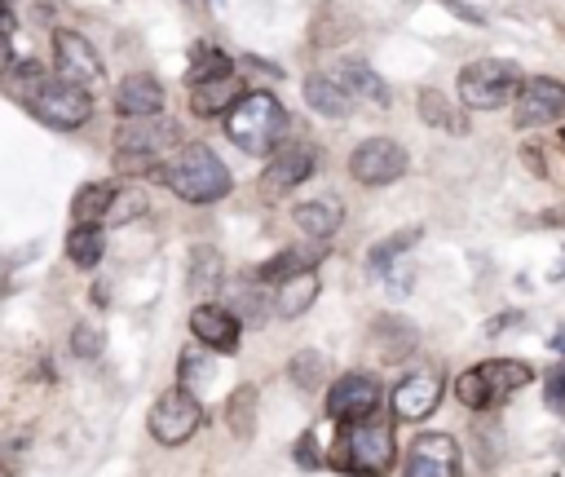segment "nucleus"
<instances>
[{"label":"nucleus","mask_w":565,"mask_h":477,"mask_svg":"<svg viewBox=\"0 0 565 477\" xmlns=\"http://www.w3.org/2000/svg\"><path fill=\"white\" fill-rule=\"evenodd\" d=\"M282 132H287V110H282V102L274 97V93H243L234 106H230V115H225V137L243 150V155H265V150H274L278 141H282Z\"/></svg>","instance_id":"obj_1"},{"label":"nucleus","mask_w":565,"mask_h":477,"mask_svg":"<svg viewBox=\"0 0 565 477\" xmlns=\"http://www.w3.org/2000/svg\"><path fill=\"white\" fill-rule=\"evenodd\" d=\"M163 181L172 186V194H181L185 203H216L221 194H230L234 177L230 168L216 159V150H207L203 141L194 146H181L163 168Z\"/></svg>","instance_id":"obj_2"},{"label":"nucleus","mask_w":565,"mask_h":477,"mask_svg":"<svg viewBox=\"0 0 565 477\" xmlns=\"http://www.w3.org/2000/svg\"><path fill=\"white\" fill-rule=\"evenodd\" d=\"M177 146V124L159 115L146 119H119L115 128V168L119 172H154L163 168L168 150Z\"/></svg>","instance_id":"obj_3"},{"label":"nucleus","mask_w":565,"mask_h":477,"mask_svg":"<svg viewBox=\"0 0 565 477\" xmlns=\"http://www.w3.org/2000/svg\"><path fill=\"white\" fill-rule=\"evenodd\" d=\"M397 459V446H393V433L375 420H358V424H344L335 446H331V464L340 473H353V477H384Z\"/></svg>","instance_id":"obj_4"},{"label":"nucleus","mask_w":565,"mask_h":477,"mask_svg":"<svg viewBox=\"0 0 565 477\" xmlns=\"http://www.w3.org/2000/svg\"><path fill=\"white\" fill-rule=\"evenodd\" d=\"M525 75L516 62H503V57H477L459 71V102L468 110H499V106H512L516 93H521Z\"/></svg>","instance_id":"obj_5"},{"label":"nucleus","mask_w":565,"mask_h":477,"mask_svg":"<svg viewBox=\"0 0 565 477\" xmlns=\"http://www.w3.org/2000/svg\"><path fill=\"white\" fill-rule=\"evenodd\" d=\"M530 380H534V371H530L525 362H516V358H490V362H477L472 371H463V375L455 380V393H459L463 406L486 411V406L508 402V398H512L521 384H530Z\"/></svg>","instance_id":"obj_6"},{"label":"nucleus","mask_w":565,"mask_h":477,"mask_svg":"<svg viewBox=\"0 0 565 477\" xmlns=\"http://www.w3.org/2000/svg\"><path fill=\"white\" fill-rule=\"evenodd\" d=\"M26 106H31V115H35L40 124H49V128H57V132H71V128L88 124V115H93V93L57 75V80H40V84L26 93Z\"/></svg>","instance_id":"obj_7"},{"label":"nucleus","mask_w":565,"mask_h":477,"mask_svg":"<svg viewBox=\"0 0 565 477\" xmlns=\"http://www.w3.org/2000/svg\"><path fill=\"white\" fill-rule=\"evenodd\" d=\"M203 428V406H199V398L190 393V389H168V393H159V402L150 406V437L154 442H163V446H181V442H190L194 433Z\"/></svg>","instance_id":"obj_8"},{"label":"nucleus","mask_w":565,"mask_h":477,"mask_svg":"<svg viewBox=\"0 0 565 477\" xmlns=\"http://www.w3.org/2000/svg\"><path fill=\"white\" fill-rule=\"evenodd\" d=\"M380 380L366 375V371H349L340 375L331 389H327V415L335 424H358V420H371L375 406H380Z\"/></svg>","instance_id":"obj_9"},{"label":"nucleus","mask_w":565,"mask_h":477,"mask_svg":"<svg viewBox=\"0 0 565 477\" xmlns=\"http://www.w3.org/2000/svg\"><path fill=\"white\" fill-rule=\"evenodd\" d=\"M349 172L362 186H388L406 172V150L393 137H366L353 155H349Z\"/></svg>","instance_id":"obj_10"},{"label":"nucleus","mask_w":565,"mask_h":477,"mask_svg":"<svg viewBox=\"0 0 565 477\" xmlns=\"http://www.w3.org/2000/svg\"><path fill=\"white\" fill-rule=\"evenodd\" d=\"M313 168H318L313 146H305V141L274 146L269 159H265V172H260V190H265L269 199H278V194H287V190H296L300 181H309Z\"/></svg>","instance_id":"obj_11"},{"label":"nucleus","mask_w":565,"mask_h":477,"mask_svg":"<svg viewBox=\"0 0 565 477\" xmlns=\"http://www.w3.org/2000/svg\"><path fill=\"white\" fill-rule=\"evenodd\" d=\"M53 62H57L62 80H71V84H79L88 93L102 84V57L79 31H53Z\"/></svg>","instance_id":"obj_12"},{"label":"nucleus","mask_w":565,"mask_h":477,"mask_svg":"<svg viewBox=\"0 0 565 477\" xmlns=\"http://www.w3.org/2000/svg\"><path fill=\"white\" fill-rule=\"evenodd\" d=\"M565 115V84L552 80V75H534L521 84L516 102H512V119L521 128H534V124H552Z\"/></svg>","instance_id":"obj_13"},{"label":"nucleus","mask_w":565,"mask_h":477,"mask_svg":"<svg viewBox=\"0 0 565 477\" xmlns=\"http://www.w3.org/2000/svg\"><path fill=\"white\" fill-rule=\"evenodd\" d=\"M406 477H459V446L450 433H419L406 451Z\"/></svg>","instance_id":"obj_14"},{"label":"nucleus","mask_w":565,"mask_h":477,"mask_svg":"<svg viewBox=\"0 0 565 477\" xmlns=\"http://www.w3.org/2000/svg\"><path fill=\"white\" fill-rule=\"evenodd\" d=\"M388 402H393V415L406 420V424L428 420L437 411V402H441V375L437 371H406Z\"/></svg>","instance_id":"obj_15"},{"label":"nucleus","mask_w":565,"mask_h":477,"mask_svg":"<svg viewBox=\"0 0 565 477\" xmlns=\"http://www.w3.org/2000/svg\"><path fill=\"white\" fill-rule=\"evenodd\" d=\"M243 93H247V88H243V80H238L234 71H225V75H212V80L190 84V110H194L199 119L230 115V106H234Z\"/></svg>","instance_id":"obj_16"},{"label":"nucleus","mask_w":565,"mask_h":477,"mask_svg":"<svg viewBox=\"0 0 565 477\" xmlns=\"http://www.w3.org/2000/svg\"><path fill=\"white\" fill-rule=\"evenodd\" d=\"M190 331H194L199 344H207L216 353H234L238 349V318L230 309H221V305H199L190 314Z\"/></svg>","instance_id":"obj_17"},{"label":"nucleus","mask_w":565,"mask_h":477,"mask_svg":"<svg viewBox=\"0 0 565 477\" xmlns=\"http://www.w3.org/2000/svg\"><path fill=\"white\" fill-rule=\"evenodd\" d=\"M115 110L124 119H146V115H159L163 110V88L159 80L150 75H124L115 84Z\"/></svg>","instance_id":"obj_18"},{"label":"nucleus","mask_w":565,"mask_h":477,"mask_svg":"<svg viewBox=\"0 0 565 477\" xmlns=\"http://www.w3.org/2000/svg\"><path fill=\"white\" fill-rule=\"evenodd\" d=\"M415 344H419L415 322H406V318H397V314H380V318L371 322V349H375L384 362H406V353H415Z\"/></svg>","instance_id":"obj_19"},{"label":"nucleus","mask_w":565,"mask_h":477,"mask_svg":"<svg viewBox=\"0 0 565 477\" xmlns=\"http://www.w3.org/2000/svg\"><path fill=\"white\" fill-rule=\"evenodd\" d=\"M305 102H309L318 115H327V119H344V115L353 110V93H349L335 75H309V80H305Z\"/></svg>","instance_id":"obj_20"},{"label":"nucleus","mask_w":565,"mask_h":477,"mask_svg":"<svg viewBox=\"0 0 565 477\" xmlns=\"http://www.w3.org/2000/svg\"><path fill=\"white\" fill-rule=\"evenodd\" d=\"M349 93H353V102L362 97V102H375V106H388V88H384V80L366 66V62H358V57H344V62H335V71H331Z\"/></svg>","instance_id":"obj_21"},{"label":"nucleus","mask_w":565,"mask_h":477,"mask_svg":"<svg viewBox=\"0 0 565 477\" xmlns=\"http://www.w3.org/2000/svg\"><path fill=\"white\" fill-rule=\"evenodd\" d=\"M340 216H344V208H340L335 199H305V203H296V212H291V221L300 225V234H309V239H318V243L340 230Z\"/></svg>","instance_id":"obj_22"},{"label":"nucleus","mask_w":565,"mask_h":477,"mask_svg":"<svg viewBox=\"0 0 565 477\" xmlns=\"http://www.w3.org/2000/svg\"><path fill=\"white\" fill-rule=\"evenodd\" d=\"M318 296V274L313 269H300V274H287L274 292V314L278 318H300Z\"/></svg>","instance_id":"obj_23"},{"label":"nucleus","mask_w":565,"mask_h":477,"mask_svg":"<svg viewBox=\"0 0 565 477\" xmlns=\"http://www.w3.org/2000/svg\"><path fill=\"white\" fill-rule=\"evenodd\" d=\"M110 203H115V186L110 181H93L71 199V221L75 225H97V221H106Z\"/></svg>","instance_id":"obj_24"},{"label":"nucleus","mask_w":565,"mask_h":477,"mask_svg":"<svg viewBox=\"0 0 565 477\" xmlns=\"http://www.w3.org/2000/svg\"><path fill=\"white\" fill-rule=\"evenodd\" d=\"M221 278H225V261H221V252L207 247V243H199V247L190 252V292L212 296V292H221Z\"/></svg>","instance_id":"obj_25"},{"label":"nucleus","mask_w":565,"mask_h":477,"mask_svg":"<svg viewBox=\"0 0 565 477\" xmlns=\"http://www.w3.org/2000/svg\"><path fill=\"white\" fill-rule=\"evenodd\" d=\"M419 239V230H397V234H388V239H380L371 252H366V274H375V278H384L406 252H411V243Z\"/></svg>","instance_id":"obj_26"},{"label":"nucleus","mask_w":565,"mask_h":477,"mask_svg":"<svg viewBox=\"0 0 565 477\" xmlns=\"http://www.w3.org/2000/svg\"><path fill=\"white\" fill-rule=\"evenodd\" d=\"M256 406H260V398H256L252 384H238V389L230 393V402H225V424H230L234 437L247 442V437L256 433Z\"/></svg>","instance_id":"obj_27"},{"label":"nucleus","mask_w":565,"mask_h":477,"mask_svg":"<svg viewBox=\"0 0 565 477\" xmlns=\"http://www.w3.org/2000/svg\"><path fill=\"white\" fill-rule=\"evenodd\" d=\"M102 252H106L102 225H75V230L66 234V256H71L79 269H93V265L102 261Z\"/></svg>","instance_id":"obj_28"},{"label":"nucleus","mask_w":565,"mask_h":477,"mask_svg":"<svg viewBox=\"0 0 565 477\" xmlns=\"http://www.w3.org/2000/svg\"><path fill=\"white\" fill-rule=\"evenodd\" d=\"M322 261V252H278L274 261H265L260 269H256V278H265V283H282L287 274H300V269H313Z\"/></svg>","instance_id":"obj_29"},{"label":"nucleus","mask_w":565,"mask_h":477,"mask_svg":"<svg viewBox=\"0 0 565 477\" xmlns=\"http://www.w3.org/2000/svg\"><path fill=\"white\" fill-rule=\"evenodd\" d=\"M287 375H291L305 393H318V389H322V380H327V358H322L318 349H300V353L291 358Z\"/></svg>","instance_id":"obj_30"},{"label":"nucleus","mask_w":565,"mask_h":477,"mask_svg":"<svg viewBox=\"0 0 565 477\" xmlns=\"http://www.w3.org/2000/svg\"><path fill=\"white\" fill-rule=\"evenodd\" d=\"M225 71H234V62H230V53H221V49H212V44H194V57H190V84H199V80H212V75H225Z\"/></svg>","instance_id":"obj_31"},{"label":"nucleus","mask_w":565,"mask_h":477,"mask_svg":"<svg viewBox=\"0 0 565 477\" xmlns=\"http://www.w3.org/2000/svg\"><path fill=\"white\" fill-rule=\"evenodd\" d=\"M106 349V336H102V327H93V322H79L75 331H71V353L75 358H97Z\"/></svg>","instance_id":"obj_32"},{"label":"nucleus","mask_w":565,"mask_h":477,"mask_svg":"<svg viewBox=\"0 0 565 477\" xmlns=\"http://www.w3.org/2000/svg\"><path fill=\"white\" fill-rule=\"evenodd\" d=\"M177 375H181V389H199V384L212 375V362H207L199 349H185V353H181V367H177Z\"/></svg>","instance_id":"obj_33"},{"label":"nucleus","mask_w":565,"mask_h":477,"mask_svg":"<svg viewBox=\"0 0 565 477\" xmlns=\"http://www.w3.org/2000/svg\"><path fill=\"white\" fill-rule=\"evenodd\" d=\"M419 115H424V124H450V106H446V97L433 93V88L419 93Z\"/></svg>","instance_id":"obj_34"},{"label":"nucleus","mask_w":565,"mask_h":477,"mask_svg":"<svg viewBox=\"0 0 565 477\" xmlns=\"http://www.w3.org/2000/svg\"><path fill=\"white\" fill-rule=\"evenodd\" d=\"M543 402H547L552 411H565V362L547 371V384H543Z\"/></svg>","instance_id":"obj_35"},{"label":"nucleus","mask_w":565,"mask_h":477,"mask_svg":"<svg viewBox=\"0 0 565 477\" xmlns=\"http://www.w3.org/2000/svg\"><path fill=\"white\" fill-rule=\"evenodd\" d=\"M291 455H296V464H300V468H309V473H318V468H322V455H318V437H313V433H300V442H296V451H291Z\"/></svg>","instance_id":"obj_36"},{"label":"nucleus","mask_w":565,"mask_h":477,"mask_svg":"<svg viewBox=\"0 0 565 477\" xmlns=\"http://www.w3.org/2000/svg\"><path fill=\"white\" fill-rule=\"evenodd\" d=\"M13 66V44H9V18L0 13V75Z\"/></svg>","instance_id":"obj_37"},{"label":"nucleus","mask_w":565,"mask_h":477,"mask_svg":"<svg viewBox=\"0 0 565 477\" xmlns=\"http://www.w3.org/2000/svg\"><path fill=\"white\" fill-rule=\"evenodd\" d=\"M521 322V314L512 309V314H494L490 322H486V336H499V331H508V327H516Z\"/></svg>","instance_id":"obj_38"},{"label":"nucleus","mask_w":565,"mask_h":477,"mask_svg":"<svg viewBox=\"0 0 565 477\" xmlns=\"http://www.w3.org/2000/svg\"><path fill=\"white\" fill-rule=\"evenodd\" d=\"M552 349H556V353H565V331H556V336H552Z\"/></svg>","instance_id":"obj_39"},{"label":"nucleus","mask_w":565,"mask_h":477,"mask_svg":"<svg viewBox=\"0 0 565 477\" xmlns=\"http://www.w3.org/2000/svg\"><path fill=\"white\" fill-rule=\"evenodd\" d=\"M0 477H13V473H9V468H4V464H0Z\"/></svg>","instance_id":"obj_40"}]
</instances>
